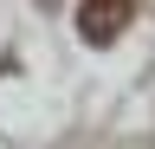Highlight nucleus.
<instances>
[{"instance_id": "1", "label": "nucleus", "mask_w": 155, "mask_h": 149, "mask_svg": "<svg viewBox=\"0 0 155 149\" xmlns=\"http://www.w3.org/2000/svg\"><path fill=\"white\" fill-rule=\"evenodd\" d=\"M129 13H136V0H78V32L91 46H110L129 26Z\"/></svg>"}]
</instances>
